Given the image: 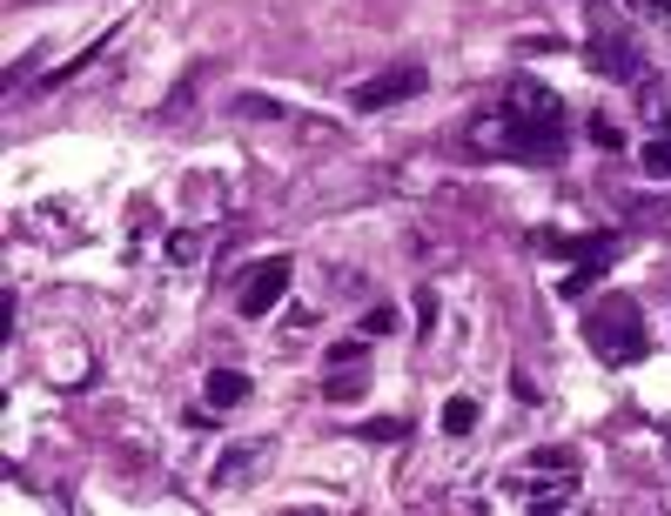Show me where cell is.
Masks as SVG:
<instances>
[{"label": "cell", "mask_w": 671, "mask_h": 516, "mask_svg": "<svg viewBox=\"0 0 671 516\" xmlns=\"http://www.w3.org/2000/svg\"><path fill=\"white\" fill-rule=\"evenodd\" d=\"M283 295H289V262H283V255H269V262L248 276V289H242V315L256 322V315H269Z\"/></svg>", "instance_id": "cell-5"}, {"label": "cell", "mask_w": 671, "mask_h": 516, "mask_svg": "<svg viewBox=\"0 0 671 516\" xmlns=\"http://www.w3.org/2000/svg\"><path fill=\"white\" fill-rule=\"evenodd\" d=\"M592 54H598L592 67H598V74H611V80H638V74H645V67H638V47H631V41H618V34H605Z\"/></svg>", "instance_id": "cell-6"}, {"label": "cell", "mask_w": 671, "mask_h": 516, "mask_svg": "<svg viewBox=\"0 0 671 516\" xmlns=\"http://www.w3.org/2000/svg\"><path fill=\"white\" fill-rule=\"evenodd\" d=\"M416 322H424V329L437 322V295H430V289H416Z\"/></svg>", "instance_id": "cell-18"}, {"label": "cell", "mask_w": 671, "mask_h": 516, "mask_svg": "<svg viewBox=\"0 0 671 516\" xmlns=\"http://www.w3.org/2000/svg\"><path fill=\"white\" fill-rule=\"evenodd\" d=\"M202 402H209V409H235V402H248V376H242V369H215L209 389H202Z\"/></svg>", "instance_id": "cell-7"}, {"label": "cell", "mask_w": 671, "mask_h": 516, "mask_svg": "<svg viewBox=\"0 0 671 516\" xmlns=\"http://www.w3.org/2000/svg\"><path fill=\"white\" fill-rule=\"evenodd\" d=\"M390 329H396V309H383V302H376V309L363 315V335H390Z\"/></svg>", "instance_id": "cell-16"}, {"label": "cell", "mask_w": 671, "mask_h": 516, "mask_svg": "<svg viewBox=\"0 0 671 516\" xmlns=\"http://www.w3.org/2000/svg\"><path fill=\"white\" fill-rule=\"evenodd\" d=\"M605 262H611V255H592V262H577L571 276H557V295H564V302H577V295H592V289L605 282Z\"/></svg>", "instance_id": "cell-8"}, {"label": "cell", "mask_w": 671, "mask_h": 516, "mask_svg": "<svg viewBox=\"0 0 671 516\" xmlns=\"http://www.w3.org/2000/svg\"><path fill=\"white\" fill-rule=\"evenodd\" d=\"M503 496H511L518 509H571L577 483H571V470L564 476H503Z\"/></svg>", "instance_id": "cell-4"}, {"label": "cell", "mask_w": 671, "mask_h": 516, "mask_svg": "<svg viewBox=\"0 0 671 516\" xmlns=\"http://www.w3.org/2000/svg\"><path fill=\"white\" fill-rule=\"evenodd\" d=\"M343 363H363V342H329V369H343Z\"/></svg>", "instance_id": "cell-17"}, {"label": "cell", "mask_w": 671, "mask_h": 516, "mask_svg": "<svg viewBox=\"0 0 671 516\" xmlns=\"http://www.w3.org/2000/svg\"><path fill=\"white\" fill-rule=\"evenodd\" d=\"M477 416H483V409H477L470 396H450V402H444V429H450V437H470Z\"/></svg>", "instance_id": "cell-11"}, {"label": "cell", "mask_w": 671, "mask_h": 516, "mask_svg": "<svg viewBox=\"0 0 671 516\" xmlns=\"http://www.w3.org/2000/svg\"><path fill=\"white\" fill-rule=\"evenodd\" d=\"M168 255H175V262H195V255H202V235H195V228H175V235H168Z\"/></svg>", "instance_id": "cell-14"}, {"label": "cell", "mask_w": 671, "mask_h": 516, "mask_svg": "<svg viewBox=\"0 0 671 516\" xmlns=\"http://www.w3.org/2000/svg\"><path fill=\"white\" fill-rule=\"evenodd\" d=\"M322 396H329V402H350V396H363V363H343V369H329Z\"/></svg>", "instance_id": "cell-9"}, {"label": "cell", "mask_w": 671, "mask_h": 516, "mask_svg": "<svg viewBox=\"0 0 671 516\" xmlns=\"http://www.w3.org/2000/svg\"><path fill=\"white\" fill-rule=\"evenodd\" d=\"M592 141H598V148H625V135H618V121H605V115H592Z\"/></svg>", "instance_id": "cell-15"}, {"label": "cell", "mask_w": 671, "mask_h": 516, "mask_svg": "<svg viewBox=\"0 0 671 516\" xmlns=\"http://www.w3.org/2000/svg\"><path fill=\"white\" fill-rule=\"evenodd\" d=\"M108 41H115V28H108V34H102V41H95V47H88V54H74V61H61V67H54V74H41V88H61V80H74V74H81V67H88V61H95V54H102V47H108Z\"/></svg>", "instance_id": "cell-12"}, {"label": "cell", "mask_w": 671, "mask_h": 516, "mask_svg": "<svg viewBox=\"0 0 671 516\" xmlns=\"http://www.w3.org/2000/svg\"><path fill=\"white\" fill-rule=\"evenodd\" d=\"M424 67H390V74H376V80H363V88H350V108L356 115H376V108H396V101H409V95H424Z\"/></svg>", "instance_id": "cell-3"}, {"label": "cell", "mask_w": 671, "mask_h": 516, "mask_svg": "<svg viewBox=\"0 0 671 516\" xmlns=\"http://www.w3.org/2000/svg\"><path fill=\"white\" fill-rule=\"evenodd\" d=\"M584 342H592L598 363H638L651 350L645 335V309L631 295H598L592 309H584Z\"/></svg>", "instance_id": "cell-2"}, {"label": "cell", "mask_w": 671, "mask_h": 516, "mask_svg": "<svg viewBox=\"0 0 671 516\" xmlns=\"http://www.w3.org/2000/svg\"><path fill=\"white\" fill-rule=\"evenodd\" d=\"M638 168H645V175H651V182H671V128H664L658 141H645V154H638Z\"/></svg>", "instance_id": "cell-10"}, {"label": "cell", "mask_w": 671, "mask_h": 516, "mask_svg": "<svg viewBox=\"0 0 671 516\" xmlns=\"http://www.w3.org/2000/svg\"><path fill=\"white\" fill-rule=\"evenodd\" d=\"M625 8H638V14H658V0H625Z\"/></svg>", "instance_id": "cell-19"}, {"label": "cell", "mask_w": 671, "mask_h": 516, "mask_svg": "<svg viewBox=\"0 0 671 516\" xmlns=\"http://www.w3.org/2000/svg\"><path fill=\"white\" fill-rule=\"evenodd\" d=\"M564 135H571V108L544 88V80H531V74H518L511 88H503L497 121L477 128L483 148H503L511 161H557L564 154Z\"/></svg>", "instance_id": "cell-1"}, {"label": "cell", "mask_w": 671, "mask_h": 516, "mask_svg": "<svg viewBox=\"0 0 671 516\" xmlns=\"http://www.w3.org/2000/svg\"><path fill=\"white\" fill-rule=\"evenodd\" d=\"M356 437H370V443H403L409 437V422H390V416H376V422H363Z\"/></svg>", "instance_id": "cell-13"}]
</instances>
